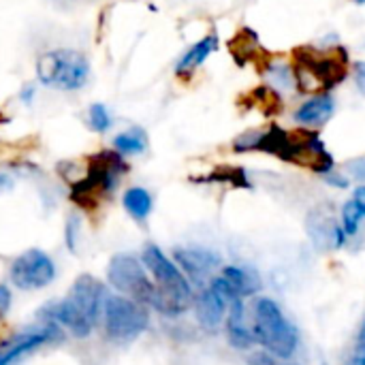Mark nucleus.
I'll return each instance as SVG.
<instances>
[{
    "instance_id": "1",
    "label": "nucleus",
    "mask_w": 365,
    "mask_h": 365,
    "mask_svg": "<svg viewBox=\"0 0 365 365\" xmlns=\"http://www.w3.org/2000/svg\"><path fill=\"white\" fill-rule=\"evenodd\" d=\"M235 152L261 150L295 165L310 167L319 173H329L334 169V158L325 150L317 133H287L280 128H269L267 133H248L235 139Z\"/></svg>"
},
{
    "instance_id": "2",
    "label": "nucleus",
    "mask_w": 365,
    "mask_h": 365,
    "mask_svg": "<svg viewBox=\"0 0 365 365\" xmlns=\"http://www.w3.org/2000/svg\"><path fill=\"white\" fill-rule=\"evenodd\" d=\"M103 297H105L103 282L90 274H83L73 282L66 299L43 306L38 317L45 323L64 327L75 338H88L103 312V302H105Z\"/></svg>"
},
{
    "instance_id": "3",
    "label": "nucleus",
    "mask_w": 365,
    "mask_h": 365,
    "mask_svg": "<svg viewBox=\"0 0 365 365\" xmlns=\"http://www.w3.org/2000/svg\"><path fill=\"white\" fill-rule=\"evenodd\" d=\"M141 263L145 265L148 274L154 278V297L152 308L165 317H180L184 314L192 304V287L184 272L178 267L175 261H171L158 246L148 244L141 255Z\"/></svg>"
},
{
    "instance_id": "4",
    "label": "nucleus",
    "mask_w": 365,
    "mask_h": 365,
    "mask_svg": "<svg viewBox=\"0 0 365 365\" xmlns=\"http://www.w3.org/2000/svg\"><path fill=\"white\" fill-rule=\"evenodd\" d=\"M252 336L255 344H261L276 359H291L299 346V334L295 325L284 317L280 306L269 297H259L252 308Z\"/></svg>"
},
{
    "instance_id": "5",
    "label": "nucleus",
    "mask_w": 365,
    "mask_h": 365,
    "mask_svg": "<svg viewBox=\"0 0 365 365\" xmlns=\"http://www.w3.org/2000/svg\"><path fill=\"white\" fill-rule=\"evenodd\" d=\"M126 163L120 156V152H98L88 158L86 175L77 182H73L71 199L79 203L81 207H92L107 195H111L126 173Z\"/></svg>"
},
{
    "instance_id": "6",
    "label": "nucleus",
    "mask_w": 365,
    "mask_h": 365,
    "mask_svg": "<svg viewBox=\"0 0 365 365\" xmlns=\"http://www.w3.org/2000/svg\"><path fill=\"white\" fill-rule=\"evenodd\" d=\"M36 77L47 88L73 92L86 86L90 77V62L75 49L45 51L36 60Z\"/></svg>"
},
{
    "instance_id": "7",
    "label": "nucleus",
    "mask_w": 365,
    "mask_h": 365,
    "mask_svg": "<svg viewBox=\"0 0 365 365\" xmlns=\"http://www.w3.org/2000/svg\"><path fill=\"white\" fill-rule=\"evenodd\" d=\"M150 325V314L143 304L124 297L109 295L103 302V327L111 342L126 344L139 338Z\"/></svg>"
},
{
    "instance_id": "8",
    "label": "nucleus",
    "mask_w": 365,
    "mask_h": 365,
    "mask_svg": "<svg viewBox=\"0 0 365 365\" xmlns=\"http://www.w3.org/2000/svg\"><path fill=\"white\" fill-rule=\"evenodd\" d=\"M107 280L111 282V287L115 291H120L124 297H130L139 304H152L154 297V282L148 276L145 265L133 257V255H115L109 263L107 269Z\"/></svg>"
},
{
    "instance_id": "9",
    "label": "nucleus",
    "mask_w": 365,
    "mask_h": 365,
    "mask_svg": "<svg viewBox=\"0 0 365 365\" xmlns=\"http://www.w3.org/2000/svg\"><path fill=\"white\" fill-rule=\"evenodd\" d=\"M56 278L53 261L38 248H30L19 255L11 265V282L21 291H36L47 287Z\"/></svg>"
},
{
    "instance_id": "10",
    "label": "nucleus",
    "mask_w": 365,
    "mask_h": 365,
    "mask_svg": "<svg viewBox=\"0 0 365 365\" xmlns=\"http://www.w3.org/2000/svg\"><path fill=\"white\" fill-rule=\"evenodd\" d=\"M58 336V325L53 323H45L43 329H34V331H24L19 336H13L9 340H4L0 344V365H11L13 361L21 359L24 355L36 351L38 346L51 342Z\"/></svg>"
},
{
    "instance_id": "11",
    "label": "nucleus",
    "mask_w": 365,
    "mask_h": 365,
    "mask_svg": "<svg viewBox=\"0 0 365 365\" xmlns=\"http://www.w3.org/2000/svg\"><path fill=\"white\" fill-rule=\"evenodd\" d=\"M173 259L184 276L197 284H203L220 267V257L207 248H178Z\"/></svg>"
},
{
    "instance_id": "12",
    "label": "nucleus",
    "mask_w": 365,
    "mask_h": 365,
    "mask_svg": "<svg viewBox=\"0 0 365 365\" xmlns=\"http://www.w3.org/2000/svg\"><path fill=\"white\" fill-rule=\"evenodd\" d=\"M227 308L229 304L212 289H203L197 297H195V312H197V319L201 323L203 329L207 331H216L220 327V323L225 321L227 317Z\"/></svg>"
},
{
    "instance_id": "13",
    "label": "nucleus",
    "mask_w": 365,
    "mask_h": 365,
    "mask_svg": "<svg viewBox=\"0 0 365 365\" xmlns=\"http://www.w3.org/2000/svg\"><path fill=\"white\" fill-rule=\"evenodd\" d=\"M227 338H229L231 346H235L240 351H248L255 344L252 325H248V321H246L244 299H235L227 308Z\"/></svg>"
},
{
    "instance_id": "14",
    "label": "nucleus",
    "mask_w": 365,
    "mask_h": 365,
    "mask_svg": "<svg viewBox=\"0 0 365 365\" xmlns=\"http://www.w3.org/2000/svg\"><path fill=\"white\" fill-rule=\"evenodd\" d=\"M304 71H308L312 75V79L317 83H323L325 88H331L336 83H340L346 77V68L344 64H340L334 56H310L304 62Z\"/></svg>"
},
{
    "instance_id": "15",
    "label": "nucleus",
    "mask_w": 365,
    "mask_h": 365,
    "mask_svg": "<svg viewBox=\"0 0 365 365\" xmlns=\"http://www.w3.org/2000/svg\"><path fill=\"white\" fill-rule=\"evenodd\" d=\"M334 109H336V103L329 94H317L295 111V120L306 126H321L331 118Z\"/></svg>"
},
{
    "instance_id": "16",
    "label": "nucleus",
    "mask_w": 365,
    "mask_h": 365,
    "mask_svg": "<svg viewBox=\"0 0 365 365\" xmlns=\"http://www.w3.org/2000/svg\"><path fill=\"white\" fill-rule=\"evenodd\" d=\"M220 278L231 287V291H233L240 299L250 297V295H255V293L261 289L259 276H257L252 269L242 267V265H227V267H222Z\"/></svg>"
},
{
    "instance_id": "17",
    "label": "nucleus",
    "mask_w": 365,
    "mask_h": 365,
    "mask_svg": "<svg viewBox=\"0 0 365 365\" xmlns=\"http://www.w3.org/2000/svg\"><path fill=\"white\" fill-rule=\"evenodd\" d=\"M216 47H218V36H216V34H207V36H203L201 41H197V43L182 56V60L178 62V66H175L178 75H190L195 68H199V66L216 51Z\"/></svg>"
},
{
    "instance_id": "18",
    "label": "nucleus",
    "mask_w": 365,
    "mask_h": 365,
    "mask_svg": "<svg viewBox=\"0 0 365 365\" xmlns=\"http://www.w3.org/2000/svg\"><path fill=\"white\" fill-rule=\"evenodd\" d=\"M122 203L135 220H145L152 212V195L145 188H128Z\"/></svg>"
},
{
    "instance_id": "19",
    "label": "nucleus",
    "mask_w": 365,
    "mask_h": 365,
    "mask_svg": "<svg viewBox=\"0 0 365 365\" xmlns=\"http://www.w3.org/2000/svg\"><path fill=\"white\" fill-rule=\"evenodd\" d=\"M113 145L120 154H141L145 148H148V135L143 128L139 126H133L130 130L126 133H120L115 139H113Z\"/></svg>"
},
{
    "instance_id": "20",
    "label": "nucleus",
    "mask_w": 365,
    "mask_h": 365,
    "mask_svg": "<svg viewBox=\"0 0 365 365\" xmlns=\"http://www.w3.org/2000/svg\"><path fill=\"white\" fill-rule=\"evenodd\" d=\"M88 124L94 133H107L111 126V115H109L107 107L101 103H94L88 111Z\"/></svg>"
},
{
    "instance_id": "21",
    "label": "nucleus",
    "mask_w": 365,
    "mask_h": 365,
    "mask_svg": "<svg viewBox=\"0 0 365 365\" xmlns=\"http://www.w3.org/2000/svg\"><path fill=\"white\" fill-rule=\"evenodd\" d=\"M77 235H79V218H71L66 222V244L71 250H77Z\"/></svg>"
},
{
    "instance_id": "22",
    "label": "nucleus",
    "mask_w": 365,
    "mask_h": 365,
    "mask_svg": "<svg viewBox=\"0 0 365 365\" xmlns=\"http://www.w3.org/2000/svg\"><path fill=\"white\" fill-rule=\"evenodd\" d=\"M9 308H11V291L4 284H0V319L9 312Z\"/></svg>"
},
{
    "instance_id": "23",
    "label": "nucleus",
    "mask_w": 365,
    "mask_h": 365,
    "mask_svg": "<svg viewBox=\"0 0 365 365\" xmlns=\"http://www.w3.org/2000/svg\"><path fill=\"white\" fill-rule=\"evenodd\" d=\"M351 201L361 210L365 214V184H361V186H357L355 190H353V197H351Z\"/></svg>"
},
{
    "instance_id": "24",
    "label": "nucleus",
    "mask_w": 365,
    "mask_h": 365,
    "mask_svg": "<svg viewBox=\"0 0 365 365\" xmlns=\"http://www.w3.org/2000/svg\"><path fill=\"white\" fill-rule=\"evenodd\" d=\"M349 365H365V342H359V344H357V349H355L353 355H351Z\"/></svg>"
},
{
    "instance_id": "25",
    "label": "nucleus",
    "mask_w": 365,
    "mask_h": 365,
    "mask_svg": "<svg viewBox=\"0 0 365 365\" xmlns=\"http://www.w3.org/2000/svg\"><path fill=\"white\" fill-rule=\"evenodd\" d=\"M355 81H357L359 90L365 94V62H357L355 64Z\"/></svg>"
},
{
    "instance_id": "26",
    "label": "nucleus",
    "mask_w": 365,
    "mask_h": 365,
    "mask_svg": "<svg viewBox=\"0 0 365 365\" xmlns=\"http://www.w3.org/2000/svg\"><path fill=\"white\" fill-rule=\"evenodd\" d=\"M34 94H36L34 86L28 83V86H24V90H21V101H24V103H32V101H34Z\"/></svg>"
},
{
    "instance_id": "27",
    "label": "nucleus",
    "mask_w": 365,
    "mask_h": 365,
    "mask_svg": "<svg viewBox=\"0 0 365 365\" xmlns=\"http://www.w3.org/2000/svg\"><path fill=\"white\" fill-rule=\"evenodd\" d=\"M11 188H13V180H11V175L0 173V195H2V192H6V190H11Z\"/></svg>"
},
{
    "instance_id": "28",
    "label": "nucleus",
    "mask_w": 365,
    "mask_h": 365,
    "mask_svg": "<svg viewBox=\"0 0 365 365\" xmlns=\"http://www.w3.org/2000/svg\"><path fill=\"white\" fill-rule=\"evenodd\" d=\"M359 342H365V319L361 323V329H359Z\"/></svg>"
},
{
    "instance_id": "29",
    "label": "nucleus",
    "mask_w": 365,
    "mask_h": 365,
    "mask_svg": "<svg viewBox=\"0 0 365 365\" xmlns=\"http://www.w3.org/2000/svg\"><path fill=\"white\" fill-rule=\"evenodd\" d=\"M355 2H359V4H364L365 0H355Z\"/></svg>"
},
{
    "instance_id": "30",
    "label": "nucleus",
    "mask_w": 365,
    "mask_h": 365,
    "mask_svg": "<svg viewBox=\"0 0 365 365\" xmlns=\"http://www.w3.org/2000/svg\"><path fill=\"white\" fill-rule=\"evenodd\" d=\"M323 365H327V364H323Z\"/></svg>"
},
{
    "instance_id": "31",
    "label": "nucleus",
    "mask_w": 365,
    "mask_h": 365,
    "mask_svg": "<svg viewBox=\"0 0 365 365\" xmlns=\"http://www.w3.org/2000/svg\"><path fill=\"white\" fill-rule=\"evenodd\" d=\"M289 365H293V364H289Z\"/></svg>"
}]
</instances>
